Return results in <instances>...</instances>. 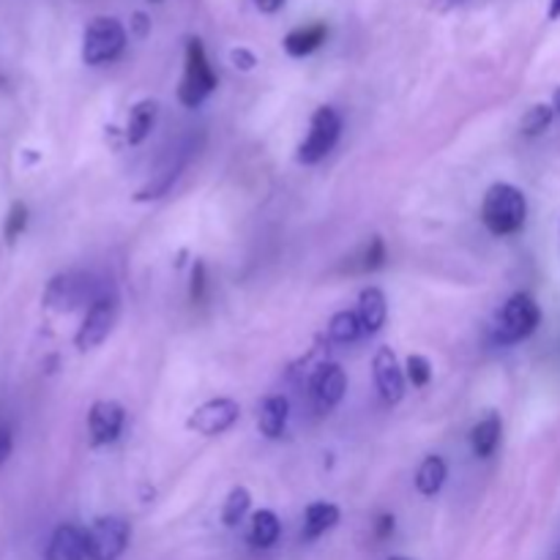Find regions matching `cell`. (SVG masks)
<instances>
[{
  "instance_id": "1",
  "label": "cell",
  "mask_w": 560,
  "mask_h": 560,
  "mask_svg": "<svg viewBox=\"0 0 560 560\" xmlns=\"http://www.w3.org/2000/svg\"><path fill=\"white\" fill-rule=\"evenodd\" d=\"M528 200L514 184H492L481 202V222L492 235H514L525 228Z\"/></svg>"
},
{
  "instance_id": "2",
  "label": "cell",
  "mask_w": 560,
  "mask_h": 560,
  "mask_svg": "<svg viewBox=\"0 0 560 560\" xmlns=\"http://www.w3.org/2000/svg\"><path fill=\"white\" fill-rule=\"evenodd\" d=\"M126 47V27L115 16H96L88 22L82 36V60L88 66L113 63Z\"/></svg>"
},
{
  "instance_id": "3",
  "label": "cell",
  "mask_w": 560,
  "mask_h": 560,
  "mask_svg": "<svg viewBox=\"0 0 560 560\" xmlns=\"http://www.w3.org/2000/svg\"><path fill=\"white\" fill-rule=\"evenodd\" d=\"M217 74H213L211 63H208L206 47L200 38H189L186 44V69L184 80L178 85V98L186 107H200L213 91H217Z\"/></svg>"
},
{
  "instance_id": "4",
  "label": "cell",
  "mask_w": 560,
  "mask_h": 560,
  "mask_svg": "<svg viewBox=\"0 0 560 560\" xmlns=\"http://www.w3.org/2000/svg\"><path fill=\"white\" fill-rule=\"evenodd\" d=\"M541 310L528 293H517L503 304L501 315H498L495 339L501 345H517L528 339L530 334L539 328Z\"/></svg>"
},
{
  "instance_id": "5",
  "label": "cell",
  "mask_w": 560,
  "mask_h": 560,
  "mask_svg": "<svg viewBox=\"0 0 560 560\" xmlns=\"http://www.w3.org/2000/svg\"><path fill=\"white\" fill-rule=\"evenodd\" d=\"M104 290H98V282L91 273H60L47 284L44 293V306L55 312H71L77 306L102 299Z\"/></svg>"
},
{
  "instance_id": "6",
  "label": "cell",
  "mask_w": 560,
  "mask_h": 560,
  "mask_svg": "<svg viewBox=\"0 0 560 560\" xmlns=\"http://www.w3.org/2000/svg\"><path fill=\"white\" fill-rule=\"evenodd\" d=\"M339 135H342V115L334 107H317L310 120V135L299 145L301 164H317L323 156L334 151Z\"/></svg>"
},
{
  "instance_id": "7",
  "label": "cell",
  "mask_w": 560,
  "mask_h": 560,
  "mask_svg": "<svg viewBox=\"0 0 560 560\" xmlns=\"http://www.w3.org/2000/svg\"><path fill=\"white\" fill-rule=\"evenodd\" d=\"M131 539V528L120 517H98L88 528V560H118Z\"/></svg>"
},
{
  "instance_id": "8",
  "label": "cell",
  "mask_w": 560,
  "mask_h": 560,
  "mask_svg": "<svg viewBox=\"0 0 560 560\" xmlns=\"http://www.w3.org/2000/svg\"><path fill=\"white\" fill-rule=\"evenodd\" d=\"M115 320H118V301H115V295L104 293L102 299H96L91 306H88L80 331H77L74 337V345L80 350L98 348V345L109 337Z\"/></svg>"
},
{
  "instance_id": "9",
  "label": "cell",
  "mask_w": 560,
  "mask_h": 560,
  "mask_svg": "<svg viewBox=\"0 0 560 560\" xmlns=\"http://www.w3.org/2000/svg\"><path fill=\"white\" fill-rule=\"evenodd\" d=\"M238 416H241V405L235 402V399L219 397V399H211V402L200 405V408L189 416L186 427L202 438H217L222 435V432L233 430Z\"/></svg>"
},
{
  "instance_id": "10",
  "label": "cell",
  "mask_w": 560,
  "mask_h": 560,
  "mask_svg": "<svg viewBox=\"0 0 560 560\" xmlns=\"http://www.w3.org/2000/svg\"><path fill=\"white\" fill-rule=\"evenodd\" d=\"M124 421L126 413L118 402H113V399L93 402L91 413H88V435H91L93 446H109V443L118 441Z\"/></svg>"
},
{
  "instance_id": "11",
  "label": "cell",
  "mask_w": 560,
  "mask_h": 560,
  "mask_svg": "<svg viewBox=\"0 0 560 560\" xmlns=\"http://www.w3.org/2000/svg\"><path fill=\"white\" fill-rule=\"evenodd\" d=\"M372 372H375V383L381 397L386 399L388 405H397L399 399L405 397V372L392 348H377L375 359H372Z\"/></svg>"
},
{
  "instance_id": "12",
  "label": "cell",
  "mask_w": 560,
  "mask_h": 560,
  "mask_svg": "<svg viewBox=\"0 0 560 560\" xmlns=\"http://www.w3.org/2000/svg\"><path fill=\"white\" fill-rule=\"evenodd\" d=\"M345 392H348V375L339 364H323L312 375V397L323 410H331L342 402Z\"/></svg>"
},
{
  "instance_id": "13",
  "label": "cell",
  "mask_w": 560,
  "mask_h": 560,
  "mask_svg": "<svg viewBox=\"0 0 560 560\" xmlns=\"http://www.w3.org/2000/svg\"><path fill=\"white\" fill-rule=\"evenodd\" d=\"M88 558V530L77 525H58L49 539L44 560H85Z\"/></svg>"
},
{
  "instance_id": "14",
  "label": "cell",
  "mask_w": 560,
  "mask_h": 560,
  "mask_svg": "<svg viewBox=\"0 0 560 560\" xmlns=\"http://www.w3.org/2000/svg\"><path fill=\"white\" fill-rule=\"evenodd\" d=\"M288 419L290 402L284 397H279V394H273V397L262 399L260 416H257V430H260V435H266L268 441H277V438H282Z\"/></svg>"
},
{
  "instance_id": "15",
  "label": "cell",
  "mask_w": 560,
  "mask_h": 560,
  "mask_svg": "<svg viewBox=\"0 0 560 560\" xmlns=\"http://www.w3.org/2000/svg\"><path fill=\"white\" fill-rule=\"evenodd\" d=\"M388 317V301L386 293L381 288H366L361 290L359 299V320L364 334H377L383 326H386Z\"/></svg>"
},
{
  "instance_id": "16",
  "label": "cell",
  "mask_w": 560,
  "mask_h": 560,
  "mask_svg": "<svg viewBox=\"0 0 560 560\" xmlns=\"http://www.w3.org/2000/svg\"><path fill=\"white\" fill-rule=\"evenodd\" d=\"M337 523H339V506H334V503H326V501L312 503V506H306L301 539L304 541L320 539V536H326L328 530L337 528Z\"/></svg>"
},
{
  "instance_id": "17",
  "label": "cell",
  "mask_w": 560,
  "mask_h": 560,
  "mask_svg": "<svg viewBox=\"0 0 560 560\" xmlns=\"http://www.w3.org/2000/svg\"><path fill=\"white\" fill-rule=\"evenodd\" d=\"M156 118H159V104L153 102V98H142V102H137L129 113V124H126V140H129V145H140V142H145V137L151 135L153 126H156Z\"/></svg>"
},
{
  "instance_id": "18",
  "label": "cell",
  "mask_w": 560,
  "mask_h": 560,
  "mask_svg": "<svg viewBox=\"0 0 560 560\" xmlns=\"http://www.w3.org/2000/svg\"><path fill=\"white\" fill-rule=\"evenodd\" d=\"M501 435H503V421L498 413L485 416L479 424L474 427L470 432V446H474V454L479 459H487L495 454V448L501 446Z\"/></svg>"
},
{
  "instance_id": "19",
  "label": "cell",
  "mask_w": 560,
  "mask_h": 560,
  "mask_svg": "<svg viewBox=\"0 0 560 560\" xmlns=\"http://www.w3.org/2000/svg\"><path fill=\"white\" fill-rule=\"evenodd\" d=\"M328 31L326 25H306V27H295L284 36V52L293 55V58H306L315 49H320V44L326 42Z\"/></svg>"
},
{
  "instance_id": "20",
  "label": "cell",
  "mask_w": 560,
  "mask_h": 560,
  "mask_svg": "<svg viewBox=\"0 0 560 560\" xmlns=\"http://www.w3.org/2000/svg\"><path fill=\"white\" fill-rule=\"evenodd\" d=\"M446 476H448V468L446 463H443V457L432 454V457H427L424 463L419 465V470H416V490L427 498L438 495L441 487L446 485Z\"/></svg>"
},
{
  "instance_id": "21",
  "label": "cell",
  "mask_w": 560,
  "mask_h": 560,
  "mask_svg": "<svg viewBox=\"0 0 560 560\" xmlns=\"http://www.w3.org/2000/svg\"><path fill=\"white\" fill-rule=\"evenodd\" d=\"M279 536H282V523L271 509H260V512L252 514V545L268 550V547L277 545Z\"/></svg>"
},
{
  "instance_id": "22",
  "label": "cell",
  "mask_w": 560,
  "mask_h": 560,
  "mask_svg": "<svg viewBox=\"0 0 560 560\" xmlns=\"http://www.w3.org/2000/svg\"><path fill=\"white\" fill-rule=\"evenodd\" d=\"M361 334H364V328H361L359 312H350V310L337 312V315L331 317V323H328V337L339 345L355 342Z\"/></svg>"
},
{
  "instance_id": "23",
  "label": "cell",
  "mask_w": 560,
  "mask_h": 560,
  "mask_svg": "<svg viewBox=\"0 0 560 560\" xmlns=\"http://www.w3.org/2000/svg\"><path fill=\"white\" fill-rule=\"evenodd\" d=\"M249 506H252L249 490H246V487H233L222 509L224 528H238V525L244 523L246 514H249Z\"/></svg>"
},
{
  "instance_id": "24",
  "label": "cell",
  "mask_w": 560,
  "mask_h": 560,
  "mask_svg": "<svg viewBox=\"0 0 560 560\" xmlns=\"http://www.w3.org/2000/svg\"><path fill=\"white\" fill-rule=\"evenodd\" d=\"M552 118H556L552 104H534V107L523 115V120H520V131H523L525 137H539L550 129Z\"/></svg>"
},
{
  "instance_id": "25",
  "label": "cell",
  "mask_w": 560,
  "mask_h": 560,
  "mask_svg": "<svg viewBox=\"0 0 560 560\" xmlns=\"http://www.w3.org/2000/svg\"><path fill=\"white\" fill-rule=\"evenodd\" d=\"M27 228V208L25 202H14L9 211V217H5V224H3V235L9 244H14L16 238H20L22 233H25Z\"/></svg>"
},
{
  "instance_id": "26",
  "label": "cell",
  "mask_w": 560,
  "mask_h": 560,
  "mask_svg": "<svg viewBox=\"0 0 560 560\" xmlns=\"http://www.w3.org/2000/svg\"><path fill=\"white\" fill-rule=\"evenodd\" d=\"M405 370H408L405 372V377H408L416 388H424L427 383L432 381V364L424 359V355H410Z\"/></svg>"
},
{
  "instance_id": "27",
  "label": "cell",
  "mask_w": 560,
  "mask_h": 560,
  "mask_svg": "<svg viewBox=\"0 0 560 560\" xmlns=\"http://www.w3.org/2000/svg\"><path fill=\"white\" fill-rule=\"evenodd\" d=\"M383 262H386V244H383V238H377V235H375V238L366 244L364 262H361V266H364L366 271H377Z\"/></svg>"
},
{
  "instance_id": "28",
  "label": "cell",
  "mask_w": 560,
  "mask_h": 560,
  "mask_svg": "<svg viewBox=\"0 0 560 560\" xmlns=\"http://www.w3.org/2000/svg\"><path fill=\"white\" fill-rule=\"evenodd\" d=\"M230 60H233V66L238 71H252L257 66L255 52H249V49H246V47L233 49V52H230Z\"/></svg>"
},
{
  "instance_id": "29",
  "label": "cell",
  "mask_w": 560,
  "mask_h": 560,
  "mask_svg": "<svg viewBox=\"0 0 560 560\" xmlns=\"http://www.w3.org/2000/svg\"><path fill=\"white\" fill-rule=\"evenodd\" d=\"M206 295V266L195 262V273H191V301H202Z\"/></svg>"
},
{
  "instance_id": "30",
  "label": "cell",
  "mask_w": 560,
  "mask_h": 560,
  "mask_svg": "<svg viewBox=\"0 0 560 560\" xmlns=\"http://www.w3.org/2000/svg\"><path fill=\"white\" fill-rule=\"evenodd\" d=\"M11 452H14V435L5 424H0V465L9 463Z\"/></svg>"
},
{
  "instance_id": "31",
  "label": "cell",
  "mask_w": 560,
  "mask_h": 560,
  "mask_svg": "<svg viewBox=\"0 0 560 560\" xmlns=\"http://www.w3.org/2000/svg\"><path fill=\"white\" fill-rule=\"evenodd\" d=\"M131 31H135L137 38H145L148 33H151V20H148L142 11H137V14L131 16Z\"/></svg>"
},
{
  "instance_id": "32",
  "label": "cell",
  "mask_w": 560,
  "mask_h": 560,
  "mask_svg": "<svg viewBox=\"0 0 560 560\" xmlns=\"http://www.w3.org/2000/svg\"><path fill=\"white\" fill-rule=\"evenodd\" d=\"M375 534H377V539H388V536L394 534V517H392V514H383V517H377Z\"/></svg>"
},
{
  "instance_id": "33",
  "label": "cell",
  "mask_w": 560,
  "mask_h": 560,
  "mask_svg": "<svg viewBox=\"0 0 560 560\" xmlns=\"http://www.w3.org/2000/svg\"><path fill=\"white\" fill-rule=\"evenodd\" d=\"M255 5L260 11H266V14H273V11H279L284 5V0H255Z\"/></svg>"
},
{
  "instance_id": "34",
  "label": "cell",
  "mask_w": 560,
  "mask_h": 560,
  "mask_svg": "<svg viewBox=\"0 0 560 560\" xmlns=\"http://www.w3.org/2000/svg\"><path fill=\"white\" fill-rule=\"evenodd\" d=\"M547 16H550V20H558V16H560V0H550V11H547Z\"/></svg>"
},
{
  "instance_id": "35",
  "label": "cell",
  "mask_w": 560,
  "mask_h": 560,
  "mask_svg": "<svg viewBox=\"0 0 560 560\" xmlns=\"http://www.w3.org/2000/svg\"><path fill=\"white\" fill-rule=\"evenodd\" d=\"M552 109L560 115V88H556V93H552Z\"/></svg>"
},
{
  "instance_id": "36",
  "label": "cell",
  "mask_w": 560,
  "mask_h": 560,
  "mask_svg": "<svg viewBox=\"0 0 560 560\" xmlns=\"http://www.w3.org/2000/svg\"><path fill=\"white\" fill-rule=\"evenodd\" d=\"M388 560H413V558H402V556H394V558H388Z\"/></svg>"
},
{
  "instance_id": "37",
  "label": "cell",
  "mask_w": 560,
  "mask_h": 560,
  "mask_svg": "<svg viewBox=\"0 0 560 560\" xmlns=\"http://www.w3.org/2000/svg\"><path fill=\"white\" fill-rule=\"evenodd\" d=\"M148 3H162V0H148Z\"/></svg>"
},
{
  "instance_id": "38",
  "label": "cell",
  "mask_w": 560,
  "mask_h": 560,
  "mask_svg": "<svg viewBox=\"0 0 560 560\" xmlns=\"http://www.w3.org/2000/svg\"><path fill=\"white\" fill-rule=\"evenodd\" d=\"M448 3H463V0H448Z\"/></svg>"
},
{
  "instance_id": "39",
  "label": "cell",
  "mask_w": 560,
  "mask_h": 560,
  "mask_svg": "<svg viewBox=\"0 0 560 560\" xmlns=\"http://www.w3.org/2000/svg\"><path fill=\"white\" fill-rule=\"evenodd\" d=\"M558 560H560V552H558Z\"/></svg>"
}]
</instances>
